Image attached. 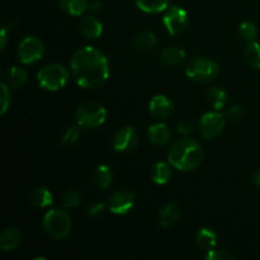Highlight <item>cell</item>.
<instances>
[{
  "instance_id": "1",
  "label": "cell",
  "mask_w": 260,
  "mask_h": 260,
  "mask_svg": "<svg viewBox=\"0 0 260 260\" xmlns=\"http://www.w3.org/2000/svg\"><path fill=\"white\" fill-rule=\"evenodd\" d=\"M74 80L80 88L94 90L106 84L109 78V63L98 48L85 46L74 53L70 62Z\"/></svg>"
},
{
  "instance_id": "2",
  "label": "cell",
  "mask_w": 260,
  "mask_h": 260,
  "mask_svg": "<svg viewBox=\"0 0 260 260\" xmlns=\"http://www.w3.org/2000/svg\"><path fill=\"white\" fill-rule=\"evenodd\" d=\"M205 152L201 145L192 139H179L173 142L168 151V161L180 172H192L203 161Z\"/></svg>"
},
{
  "instance_id": "3",
  "label": "cell",
  "mask_w": 260,
  "mask_h": 260,
  "mask_svg": "<svg viewBox=\"0 0 260 260\" xmlns=\"http://www.w3.org/2000/svg\"><path fill=\"white\" fill-rule=\"evenodd\" d=\"M42 226L45 233L50 238L55 239V240H62V239L68 238L69 234L71 233L73 221L66 211L55 208L46 213L42 221Z\"/></svg>"
},
{
  "instance_id": "4",
  "label": "cell",
  "mask_w": 260,
  "mask_h": 260,
  "mask_svg": "<svg viewBox=\"0 0 260 260\" xmlns=\"http://www.w3.org/2000/svg\"><path fill=\"white\" fill-rule=\"evenodd\" d=\"M70 79V73L65 66L60 63H48L43 66L37 74L40 86L48 91H57L65 88Z\"/></svg>"
},
{
  "instance_id": "5",
  "label": "cell",
  "mask_w": 260,
  "mask_h": 260,
  "mask_svg": "<svg viewBox=\"0 0 260 260\" xmlns=\"http://www.w3.org/2000/svg\"><path fill=\"white\" fill-rule=\"evenodd\" d=\"M107 119V111L101 103L84 102L75 111L76 124L81 128L93 129L102 126Z\"/></svg>"
},
{
  "instance_id": "6",
  "label": "cell",
  "mask_w": 260,
  "mask_h": 260,
  "mask_svg": "<svg viewBox=\"0 0 260 260\" xmlns=\"http://www.w3.org/2000/svg\"><path fill=\"white\" fill-rule=\"evenodd\" d=\"M185 74L190 80L196 83H208L217 78L220 74V66L211 58L197 56L188 61L185 66Z\"/></svg>"
},
{
  "instance_id": "7",
  "label": "cell",
  "mask_w": 260,
  "mask_h": 260,
  "mask_svg": "<svg viewBox=\"0 0 260 260\" xmlns=\"http://www.w3.org/2000/svg\"><path fill=\"white\" fill-rule=\"evenodd\" d=\"M45 55V45L36 36H27L18 46V58L24 65H33L42 60Z\"/></svg>"
},
{
  "instance_id": "8",
  "label": "cell",
  "mask_w": 260,
  "mask_h": 260,
  "mask_svg": "<svg viewBox=\"0 0 260 260\" xmlns=\"http://www.w3.org/2000/svg\"><path fill=\"white\" fill-rule=\"evenodd\" d=\"M226 117L220 111L207 112L203 114L198 123L201 135L205 140H213L220 136L225 129Z\"/></svg>"
},
{
  "instance_id": "9",
  "label": "cell",
  "mask_w": 260,
  "mask_h": 260,
  "mask_svg": "<svg viewBox=\"0 0 260 260\" xmlns=\"http://www.w3.org/2000/svg\"><path fill=\"white\" fill-rule=\"evenodd\" d=\"M188 13L178 5L168 8L162 17V23L170 36H178L184 32L188 27Z\"/></svg>"
},
{
  "instance_id": "10",
  "label": "cell",
  "mask_w": 260,
  "mask_h": 260,
  "mask_svg": "<svg viewBox=\"0 0 260 260\" xmlns=\"http://www.w3.org/2000/svg\"><path fill=\"white\" fill-rule=\"evenodd\" d=\"M140 141L139 134L131 126H124L114 134L113 149L121 154H128L137 147Z\"/></svg>"
},
{
  "instance_id": "11",
  "label": "cell",
  "mask_w": 260,
  "mask_h": 260,
  "mask_svg": "<svg viewBox=\"0 0 260 260\" xmlns=\"http://www.w3.org/2000/svg\"><path fill=\"white\" fill-rule=\"evenodd\" d=\"M135 194L128 190H117L109 197L108 210L114 215H126L134 208Z\"/></svg>"
},
{
  "instance_id": "12",
  "label": "cell",
  "mask_w": 260,
  "mask_h": 260,
  "mask_svg": "<svg viewBox=\"0 0 260 260\" xmlns=\"http://www.w3.org/2000/svg\"><path fill=\"white\" fill-rule=\"evenodd\" d=\"M149 111L157 119H168L174 113V103L167 95H155L149 103Z\"/></svg>"
},
{
  "instance_id": "13",
  "label": "cell",
  "mask_w": 260,
  "mask_h": 260,
  "mask_svg": "<svg viewBox=\"0 0 260 260\" xmlns=\"http://www.w3.org/2000/svg\"><path fill=\"white\" fill-rule=\"evenodd\" d=\"M79 29L86 40H98L103 33V23L94 15H85L81 18Z\"/></svg>"
},
{
  "instance_id": "14",
  "label": "cell",
  "mask_w": 260,
  "mask_h": 260,
  "mask_svg": "<svg viewBox=\"0 0 260 260\" xmlns=\"http://www.w3.org/2000/svg\"><path fill=\"white\" fill-rule=\"evenodd\" d=\"M157 217H159V223L162 228H170L180 220L182 208L177 202H169L160 208Z\"/></svg>"
},
{
  "instance_id": "15",
  "label": "cell",
  "mask_w": 260,
  "mask_h": 260,
  "mask_svg": "<svg viewBox=\"0 0 260 260\" xmlns=\"http://www.w3.org/2000/svg\"><path fill=\"white\" fill-rule=\"evenodd\" d=\"M147 139L156 146H165L172 140V131L165 123H155L147 128Z\"/></svg>"
},
{
  "instance_id": "16",
  "label": "cell",
  "mask_w": 260,
  "mask_h": 260,
  "mask_svg": "<svg viewBox=\"0 0 260 260\" xmlns=\"http://www.w3.org/2000/svg\"><path fill=\"white\" fill-rule=\"evenodd\" d=\"M22 243V231L17 228H7L0 235V248L4 251L15 250Z\"/></svg>"
},
{
  "instance_id": "17",
  "label": "cell",
  "mask_w": 260,
  "mask_h": 260,
  "mask_svg": "<svg viewBox=\"0 0 260 260\" xmlns=\"http://www.w3.org/2000/svg\"><path fill=\"white\" fill-rule=\"evenodd\" d=\"M150 175H151V180L155 184H167V183H169L170 179H172V165H170L169 161L155 162L151 167V173H150Z\"/></svg>"
},
{
  "instance_id": "18",
  "label": "cell",
  "mask_w": 260,
  "mask_h": 260,
  "mask_svg": "<svg viewBox=\"0 0 260 260\" xmlns=\"http://www.w3.org/2000/svg\"><path fill=\"white\" fill-rule=\"evenodd\" d=\"M28 80L27 71L19 66H13L9 70H7L4 76V83L9 86L10 89H19L25 85Z\"/></svg>"
},
{
  "instance_id": "19",
  "label": "cell",
  "mask_w": 260,
  "mask_h": 260,
  "mask_svg": "<svg viewBox=\"0 0 260 260\" xmlns=\"http://www.w3.org/2000/svg\"><path fill=\"white\" fill-rule=\"evenodd\" d=\"M29 202L36 207L46 208L52 205L53 196L51 190L46 187H36L29 193Z\"/></svg>"
},
{
  "instance_id": "20",
  "label": "cell",
  "mask_w": 260,
  "mask_h": 260,
  "mask_svg": "<svg viewBox=\"0 0 260 260\" xmlns=\"http://www.w3.org/2000/svg\"><path fill=\"white\" fill-rule=\"evenodd\" d=\"M196 244L201 250H212L217 244V234L210 228H203L196 235Z\"/></svg>"
},
{
  "instance_id": "21",
  "label": "cell",
  "mask_w": 260,
  "mask_h": 260,
  "mask_svg": "<svg viewBox=\"0 0 260 260\" xmlns=\"http://www.w3.org/2000/svg\"><path fill=\"white\" fill-rule=\"evenodd\" d=\"M208 103L211 104L215 111H221L226 107L229 102V94L225 89L220 88V86H213L208 90L207 94Z\"/></svg>"
},
{
  "instance_id": "22",
  "label": "cell",
  "mask_w": 260,
  "mask_h": 260,
  "mask_svg": "<svg viewBox=\"0 0 260 260\" xmlns=\"http://www.w3.org/2000/svg\"><path fill=\"white\" fill-rule=\"evenodd\" d=\"M58 3L61 9L73 17H80L89 9V0H58Z\"/></svg>"
},
{
  "instance_id": "23",
  "label": "cell",
  "mask_w": 260,
  "mask_h": 260,
  "mask_svg": "<svg viewBox=\"0 0 260 260\" xmlns=\"http://www.w3.org/2000/svg\"><path fill=\"white\" fill-rule=\"evenodd\" d=\"M185 58V51L179 46H169L161 52L162 62L169 66H177Z\"/></svg>"
},
{
  "instance_id": "24",
  "label": "cell",
  "mask_w": 260,
  "mask_h": 260,
  "mask_svg": "<svg viewBox=\"0 0 260 260\" xmlns=\"http://www.w3.org/2000/svg\"><path fill=\"white\" fill-rule=\"evenodd\" d=\"M140 10L149 14L161 13L169 8L170 0H135Z\"/></svg>"
},
{
  "instance_id": "25",
  "label": "cell",
  "mask_w": 260,
  "mask_h": 260,
  "mask_svg": "<svg viewBox=\"0 0 260 260\" xmlns=\"http://www.w3.org/2000/svg\"><path fill=\"white\" fill-rule=\"evenodd\" d=\"M113 182V172L108 165H99L94 172V183L101 189H107Z\"/></svg>"
},
{
  "instance_id": "26",
  "label": "cell",
  "mask_w": 260,
  "mask_h": 260,
  "mask_svg": "<svg viewBox=\"0 0 260 260\" xmlns=\"http://www.w3.org/2000/svg\"><path fill=\"white\" fill-rule=\"evenodd\" d=\"M244 56H245L246 62L253 69L260 70V43L256 41L248 42L245 50H244Z\"/></svg>"
},
{
  "instance_id": "27",
  "label": "cell",
  "mask_w": 260,
  "mask_h": 260,
  "mask_svg": "<svg viewBox=\"0 0 260 260\" xmlns=\"http://www.w3.org/2000/svg\"><path fill=\"white\" fill-rule=\"evenodd\" d=\"M135 43L141 50H152L157 45V37L155 36V33L145 30V32H140L136 36Z\"/></svg>"
},
{
  "instance_id": "28",
  "label": "cell",
  "mask_w": 260,
  "mask_h": 260,
  "mask_svg": "<svg viewBox=\"0 0 260 260\" xmlns=\"http://www.w3.org/2000/svg\"><path fill=\"white\" fill-rule=\"evenodd\" d=\"M239 35L243 40L251 42V41L256 40V36H258V29H256V25L253 22H243L239 25Z\"/></svg>"
},
{
  "instance_id": "29",
  "label": "cell",
  "mask_w": 260,
  "mask_h": 260,
  "mask_svg": "<svg viewBox=\"0 0 260 260\" xmlns=\"http://www.w3.org/2000/svg\"><path fill=\"white\" fill-rule=\"evenodd\" d=\"M81 200H83V196L78 190H69L63 194L62 197V205L65 208H76L80 206Z\"/></svg>"
},
{
  "instance_id": "30",
  "label": "cell",
  "mask_w": 260,
  "mask_h": 260,
  "mask_svg": "<svg viewBox=\"0 0 260 260\" xmlns=\"http://www.w3.org/2000/svg\"><path fill=\"white\" fill-rule=\"evenodd\" d=\"M80 128L81 127H79L78 124H76V126L69 127V128L66 129L65 134H63V136H62V139H61V142H62L63 146L70 147L78 142L79 136H80Z\"/></svg>"
},
{
  "instance_id": "31",
  "label": "cell",
  "mask_w": 260,
  "mask_h": 260,
  "mask_svg": "<svg viewBox=\"0 0 260 260\" xmlns=\"http://www.w3.org/2000/svg\"><path fill=\"white\" fill-rule=\"evenodd\" d=\"M0 96H2V109L0 113L4 114L9 109L12 104V94H10V88L5 83L0 84Z\"/></svg>"
},
{
  "instance_id": "32",
  "label": "cell",
  "mask_w": 260,
  "mask_h": 260,
  "mask_svg": "<svg viewBox=\"0 0 260 260\" xmlns=\"http://www.w3.org/2000/svg\"><path fill=\"white\" fill-rule=\"evenodd\" d=\"M205 259L207 260H233L234 255L229 251L222 250V249H212L208 250L205 255Z\"/></svg>"
},
{
  "instance_id": "33",
  "label": "cell",
  "mask_w": 260,
  "mask_h": 260,
  "mask_svg": "<svg viewBox=\"0 0 260 260\" xmlns=\"http://www.w3.org/2000/svg\"><path fill=\"white\" fill-rule=\"evenodd\" d=\"M177 131L179 132L180 135H185V136H188V135H190L193 131H194V122L189 118L182 119V121L177 124Z\"/></svg>"
},
{
  "instance_id": "34",
  "label": "cell",
  "mask_w": 260,
  "mask_h": 260,
  "mask_svg": "<svg viewBox=\"0 0 260 260\" xmlns=\"http://www.w3.org/2000/svg\"><path fill=\"white\" fill-rule=\"evenodd\" d=\"M243 114H244V107L233 106L231 108H229L228 111H226L225 117H226V119H229V121L236 122L241 118V116H243Z\"/></svg>"
},
{
  "instance_id": "35",
  "label": "cell",
  "mask_w": 260,
  "mask_h": 260,
  "mask_svg": "<svg viewBox=\"0 0 260 260\" xmlns=\"http://www.w3.org/2000/svg\"><path fill=\"white\" fill-rule=\"evenodd\" d=\"M104 208H106V205H104V203H94V205H91L90 207L88 208V215L89 216L99 215V213L103 212Z\"/></svg>"
},
{
  "instance_id": "36",
  "label": "cell",
  "mask_w": 260,
  "mask_h": 260,
  "mask_svg": "<svg viewBox=\"0 0 260 260\" xmlns=\"http://www.w3.org/2000/svg\"><path fill=\"white\" fill-rule=\"evenodd\" d=\"M7 28H3L2 29V33H0V48L2 50H4L5 47H7Z\"/></svg>"
},
{
  "instance_id": "37",
  "label": "cell",
  "mask_w": 260,
  "mask_h": 260,
  "mask_svg": "<svg viewBox=\"0 0 260 260\" xmlns=\"http://www.w3.org/2000/svg\"><path fill=\"white\" fill-rule=\"evenodd\" d=\"M103 8V4L101 2H93L91 4H89V9L93 10V12H99Z\"/></svg>"
},
{
  "instance_id": "38",
  "label": "cell",
  "mask_w": 260,
  "mask_h": 260,
  "mask_svg": "<svg viewBox=\"0 0 260 260\" xmlns=\"http://www.w3.org/2000/svg\"><path fill=\"white\" fill-rule=\"evenodd\" d=\"M253 180H254V183H255V184L258 185V187H260V169L256 170V172L254 173Z\"/></svg>"
}]
</instances>
